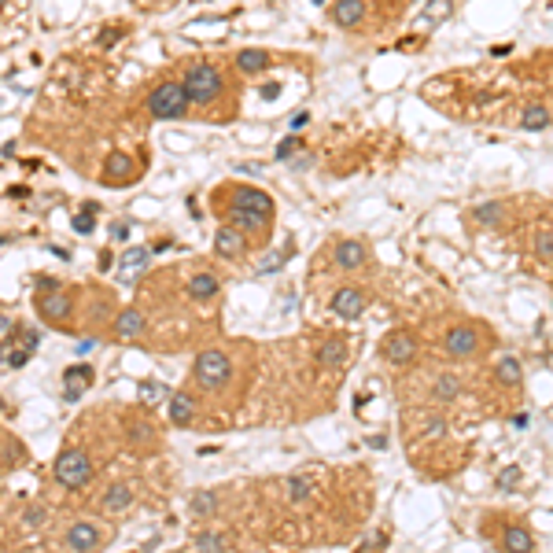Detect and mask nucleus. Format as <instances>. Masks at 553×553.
Returning <instances> with one entry per match:
<instances>
[{
  "label": "nucleus",
  "instance_id": "nucleus-38",
  "mask_svg": "<svg viewBox=\"0 0 553 553\" xmlns=\"http://www.w3.org/2000/svg\"><path fill=\"white\" fill-rule=\"evenodd\" d=\"M140 395H144V402H159L162 395H170L162 384H155V380H144V384H140Z\"/></svg>",
  "mask_w": 553,
  "mask_h": 553
},
{
  "label": "nucleus",
  "instance_id": "nucleus-11",
  "mask_svg": "<svg viewBox=\"0 0 553 553\" xmlns=\"http://www.w3.org/2000/svg\"><path fill=\"white\" fill-rule=\"evenodd\" d=\"M93 384V369L89 366H67L63 369V398L67 402H78L81 391Z\"/></svg>",
  "mask_w": 553,
  "mask_h": 553
},
{
  "label": "nucleus",
  "instance_id": "nucleus-39",
  "mask_svg": "<svg viewBox=\"0 0 553 553\" xmlns=\"http://www.w3.org/2000/svg\"><path fill=\"white\" fill-rule=\"evenodd\" d=\"M130 439H133V443H152L155 435H152V428L140 420V424H133V428H130Z\"/></svg>",
  "mask_w": 553,
  "mask_h": 553
},
{
  "label": "nucleus",
  "instance_id": "nucleus-19",
  "mask_svg": "<svg viewBox=\"0 0 553 553\" xmlns=\"http://www.w3.org/2000/svg\"><path fill=\"white\" fill-rule=\"evenodd\" d=\"M144 332V314L137 306H125L118 314V321H115V336L122 339V343H130V339H137Z\"/></svg>",
  "mask_w": 553,
  "mask_h": 553
},
{
  "label": "nucleus",
  "instance_id": "nucleus-37",
  "mask_svg": "<svg viewBox=\"0 0 553 553\" xmlns=\"http://www.w3.org/2000/svg\"><path fill=\"white\" fill-rule=\"evenodd\" d=\"M535 251L546 254V259L553 254V229H539V232H535Z\"/></svg>",
  "mask_w": 553,
  "mask_h": 553
},
{
  "label": "nucleus",
  "instance_id": "nucleus-3",
  "mask_svg": "<svg viewBox=\"0 0 553 553\" xmlns=\"http://www.w3.org/2000/svg\"><path fill=\"white\" fill-rule=\"evenodd\" d=\"M192 376H196V384L207 388V391H218L229 384V376H232V361L225 351L218 347H210V351H200L196 354V366H192Z\"/></svg>",
  "mask_w": 553,
  "mask_h": 553
},
{
  "label": "nucleus",
  "instance_id": "nucleus-5",
  "mask_svg": "<svg viewBox=\"0 0 553 553\" xmlns=\"http://www.w3.org/2000/svg\"><path fill=\"white\" fill-rule=\"evenodd\" d=\"M380 354H384L388 366H413V358H417V336L406 332V329H395L384 336V347H380Z\"/></svg>",
  "mask_w": 553,
  "mask_h": 553
},
{
  "label": "nucleus",
  "instance_id": "nucleus-46",
  "mask_svg": "<svg viewBox=\"0 0 553 553\" xmlns=\"http://www.w3.org/2000/svg\"><path fill=\"white\" fill-rule=\"evenodd\" d=\"M303 125H306V111H299V115L291 118V130H303Z\"/></svg>",
  "mask_w": 553,
  "mask_h": 553
},
{
  "label": "nucleus",
  "instance_id": "nucleus-40",
  "mask_svg": "<svg viewBox=\"0 0 553 553\" xmlns=\"http://www.w3.org/2000/svg\"><path fill=\"white\" fill-rule=\"evenodd\" d=\"M48 291H59V281L56 276H37V295H48Z\"/></svg>",
  "mask_w": 553,
  "mask_h": 553
},
{
  "label": "nucleus",
  "instance_id": "nucleus-50",
  "mask_svg": "<svg viewBox=\"0 0 553 553\" xmlns=\"http://www.w3.org/2000/svg\"><path fill=\"white\" fill-rule=\"evenodd\" d=\"M0 8H4V0H0Z\"/></svg>",
  "mask_w": 553,
  "mask_h": 553
},
{
  "label": "nucleus",
  "instance_id": "nucleus-15",
  "mask_svg": "<svg viewBox=\"0 0 553 553\" xmlns=\"http://www.w3.org/2000/svg\"><path fill=\"white\" fill-rule=\"evenodd\" d=\"M269 222H273V218L251 215V210H229V225L240 229L244 237H266V232H269Z\"/></svg>",
  "mask_w": 553,
  "mask_h": 553
},
{
  "label": "nucleus",
  "instance_id": "nucleus-16",
  "mask_svg": "<svg viewBox=\"0 0 553 553\" xmlns=\"http://www.w3.org/2000/svg\"><path fill=\"white\" fill-rule=\"evenodd\" d=\"M553 125V111L546 108V103H527V108L520 111V130L524 133H542V130H549Z\"/></svg>",
  "mask_w": 553,
  "mask_h": 553
},
{
  "label": "nucleus",
  "instance_id": "nucleus-4",
  "mask_svg": "<svg viewBox=\"0 0 553 553\" xmlns=\"http://www.w3.org/2000/svg\"><path fill=\"white\" fill-rule=\"evenodd\" d=\"M56 480L67 487V491H78V487H85L93 480V461L85 450H78V446H67L59 458H56Z\"/></svg>",
  "mask_w": 553,
  "mask_h": 553
},
{
  "label": "nucleus",
  "instance_id": "nucleus-51",
  "mask_svg": "<svg viewBox=\"0 0 553 553\" xmlns=\"http://www.w3.org/2000/svg\"><path fill=\"white\" fill-rule=\"evenodd\" d=\"M317 4H321V0H317Z\"/></svg>",
  "mask_w": 553,
  "mask_h": 553
},
{
  "label": "nucleus",
  "instance_id": "nucleus-28",
  "mask_svg": "<svg viewBox=\"0 0 553 553\" xmlns=\"http://www.w3.org/2000/svg\"><path fill=\"white\" fill-rule=\"evenodd\" d=\"M148 266V247H130L122 254V281H133V273Z\"/></svg>",
  "mask_w": 553,
  "mask_h": 553
},
{
  "label": "nucleus",
  "instance_id": "nucleus-24",
  "mask_svg": "<svg viewBox=\"0 0 553 553\" xmlns=\"http://www.w3.org/2000/svg\"><path fill=\"white\" fill-rule=\"evenodd\" d=\"M461 391H465V384H461L454 373H439V376H435V384H432V395H435L439 402H454Z\"/></svg>",
  "mask_w": 553,
  "mask_h": 553
},
{
  "label": "nucleus",
  "instance_id": "nucleus-27",
  "mask_svg": "<svg viewBox=\"0 0 553 553\" xmlns=\"http://www.w3.org/2000/svg\"><path fill=\"white\" fill-rule=\"evenodd\" d=\"M130 174H133V159L122 155V152H115L108 159V166H103V177H108V181H125Z\"/></svg>",
  "mask_w": 553,
  "mask_h": 553
},
{
  "label": "nucleus",
  "instance_id": "nucleus-10",
  "mask_svg": "<svg viewBox=\"0 0 553 553\" xmlns=\"http://www.w3.org/2000/svg\"><path fill=\"white\" fill-rule=\"evenodd\" d=\"M332 259H336L339 269H361V266L369 262V247L361 244V240H339L332 247Z\"/></svg>",
  "mask_w": 553,
  "mask_h": 553
},
{
  "label": "nucleus",
  "instance_id": "nucleus-13",
  "mask_svg": "<svg viewBox=\"0 0 553 553\" xmlns=\"http://www.w3.org/2000/svg\"><path fill=\"white\" fill-rule=\"evenodd\" d=\"M361 19H366V0H336L332 8V23L343 30H358Z\"/></svg>",
  "mask_w": 553,
  "mask_h": 553
},
{
  "label": "nucleus",
  "instance_id": "nucleus-34",
  "mask_svg": "<svg viewBox=\"0 0 553 553\" xmlns=\"http://www.w3.org/2000/svg\"><path fill=\"white\" fill-rule=\"evenodd\" d=\"M520 480H524V469H517V465H509V469H502L498 472V491H517L520 487Z\"/></svg>",
  "mask_w": 553,
  "mask_h": 553
},
{
  "label": "nucleus",
  "instance_id": "nucleus-45",
  "mask_svg": "<svg viewBox=\"0 0 553 553\" xmlns=\"http://www.w3.org/2000/svg\"><path fill=\"white\" fill-rule=\"evenodd\" d=\"M513 424H517V428H527V424H531V413H517Z\"/></svg>",
  "mask_w": 553,
  "mask_h": 553
},
{
  "label": "nucleus",
  "instance_id": "nucleus-41",
  "mask_svg": "<svg viewBox=\"0 0 553 553\" xmlns=\"http://www.w3.org/2000/svg\"><path fill=\"white\" fill-rule=\"evenodd\" d=\"M443 432H446V420L443 417H432L428 420V435H443Z\"/></svg>",
  "mask_w": 553,
  "mask_h": 553
},
{
  "label": "nucleus",
  "instance_id": "nucleus-2",
  "mask_svg": "<svg viewBox=\"0 0 553 553\" xmlns=\"http://www.w3.org/2000/svg\"><path fill=\"white\" fill-rule=\"evenodd\" d=\"M148 115L152 118H162V122H177L188 115V96L181 89V81H162L152 89L148 96Z\"/></svg>",
  "mask_w": 553,
  "mask_h": 553
},
{
  "label": "nucleus",
  "instance_id": "nucleus-17",
  "mask_svg": "<svg viewBox=\"0 0 553 553\" xmlns=\"http://www.w3.org/2000/svg\"><path fill=\"white\" fill-rule=\"evenodd\" d=\"M317 366H329V369L347 366V339H343V336L321 339V347H317Z\"/></svg>",
  "mask_w": 553,
  "mask_h": 553
},
{
  "label": "nucleus",
  "instance_id": "nucleus-22",
  "mask_svg": "<svg viewBox=\"0 0 553 553\" xmlns=\"http://www.w3.org/2000/svg\"><path fill=\"white\" fill-rule=\"evenodd\" d=\"M266 67H269V52H262V48H240L237 52V71L240 74L254 78V74H262Z\"/></svg>",
  "mask_w": 553,
  "mask_h": 553
},
{
  "label": "nucleus",
  "instance_id": "nucleus-44",
  "mask_svg": "<svg viewBox=\"0 0 553 553\" xmlns=\"http://www.w3.org/2000/svg\"><path fill=\"white\" fill-rule=\"evenodd\" d=\"M11 329H15V325H11V321H8V317H4V314H0V339H4V336H8V332H11Z\"/></svg>",
  "mask_w": 553,
  "mask_h": 553
},
{
  "label": "nucleus",
  "instance_id": "nucleus-20",
  "mask_svg": "<svg viewBox=\"0 0 553 553\" xmlns=\"http://www.w3.org/2000/svg\"><path fill=\"white\" fill-rule=\"evenodd\" d=\"M502 549L505 553H531L535 549V539H531V531L524 524H509L502 531Z\"/></svg>",
  "mask_w": 553,
  "mask_h": 553
},
{
  "label": "nucleus",
  "instance_id": "nucleus-33",
  "mask_svg": "<svg viewBox=\"0 0 553 553\" xmlns=\"http://www.w3.org/2000/svg\"><path fill=\"white\" fill-rule=\"evenodd\" d=\"M450 11H454V0H432L428 11H424V19L439 26V23H446V19H450Z\"/></svg>",
  "mask_w": 553,
  "mask_h": 553
},
{
  "label": "nucleus",
  "instance_id": "nucleus-23",
  "mask_svg": "<svg viewBox=\"0 0 553 553\" xmlns=\"http://www.w3.org/2000/svg\"><path fill=\"white\" fill-rule=\"evenodd\" d=\"M133 502V491L125 483H111L108 495H103V513H122V509H130Z\"/></svg>",
  "mask_w": 553,
  "mask_h": 553
},
{
  "label": "nucleus",
  "instance_id": "nucleus-1",
  "mask_svg": "<svg viewBox=\"0 0 553 553\" xmlns=\"http://www.w3.org/2000/svg\"><path fill=\"white\" fill-rule=\"evenodd\" d=\"M181 89H185L188 103H210L225 93V78H222V71L210 67V63H192L181 78Z\"/></svg>",
  "mask_w": 553,
  "mask_h": 553
},
{
  "label": "nucleus",
  "instance_id": "nucleus-25",
  "mask_svg": "<svg viewBox=\"0 0 553 553\" xmlns=\"http://www.w3.org/2000/svg\"><path fill=\"white\" fill-rule=\"evenodd\" d=\"M495 380L498 384H505V388H517L520 380H524V366L517 358H502L498 366H495Z\"/></svg>",
  "mask_w": 553,
  "mask_h": 553
},
{
  "label": "nucleus",
  "instance_id": "nucleus-26",
  "mask_svg": "<svg viewBox=\"0 0 553 553\" xmlns=\"http://www.w3.org/2000/svg\"><path fill=\"white\" fill-rule=\"evenodd\" d=\"M472 218H476V225H483V229L502 225V222H505V203H480V207L472 210Z\"/></svg>",
  "mask_w": 553,
  "mask_h": 553
},
{
  "label": "nucleus",
  "instance_id": "nucleus-47",
  "mask_svg": "<svg viewBox=\"0 0 553 553\" xmlns=\"http://www.w3.org/2000/svg\"><path fill=\"white\" fill-rule=\"evenodd\" d=\"M115 37H118V30H103V33H100V41H103V45H111Z\"/></svg>",
  "mask_w": 553,
  "mask_h": 553
},
{
  "label": "nucleus",
  "instance_id": "nucleus-14",
  "mask_svg": "<svg viewBox=\"0 0 553 553\" xmlns=\"http://www.w3.org/2000/svg\"><path fill=\"white\" fill-rule=\"evenodd\" d=\"M37 310H41V317L45 321H67L71 317V299L63 291H48V295H37Z\"/></svg>",
  "mask_w": 553,
  "mask_h": 553
},
{
  "label": "nucleus",
  "instance_id": "nucleus-48",
  "mask_svg": "<svg viewBox=\"0 0 553 553\" xmlns=\"http://www.w3.org/2000/svg\"><path fill=\"white\" fill-rule=\"evenodd\" d=\"M369 446H376V450H384V446H388V439H384V435H373V439H369Z\"/></svg>",
  "mask_w": 553,
  "mask_h": 553
},
{
  "label": "nucleus",
  "instance_id": "nucleus-49",
  "mask_svg": "<svg viewBox=\"0 0 553 553\" xmlns=\"http://www.w3.org/2000/svg\"><path fill=\"white\" fill-rule=\"evenodd\" d=\"M291 166H295V170H306V166H310V155H299V159H295Z\"/></svg>",
  "mask_w": 553,
  "mask_h": 553
},
{
  "label": "nucleus",
  "instance_id": "nucleus-18",
  "mask_svg": "<svg viewBox=\"0 0 553 553\" xmlns=\"http://www.w3.org/2000/svg\"><path fill=\"white\" fill-rule=\"evenodd\" d=\"M192 420H196V402H192V395L174 391V395H170V424H177V428H192Z\"/></svg>",
  "mask_w": 553,
  "mask_h": 553
},
{
  "label": "nucleus",
  "instance_id": "nucleus-31",
  "mask_svg": "<svg viewBox=\"0 0 553 553\" xmlns=\"http://www.w3.org/2000/svg\"><path fill=\"white\" fill-rule=\"evenodd\" d=\"M314 491H317V483H314L310 476H291V480H288V498H291V502H306Z\"/></svg>",
  "mask_w": 553,
  "mask_h": 553
},
{
  "label": "nucleus",
  "instance_id": "nucleus-42",
  "mask_svg": "<svg viewBox=\"0 0 553 553\" xmlns=\"http://www.w3.org/2000/svg\"><path fill=\"white\" fill-rule=\"evenodd\" d=\"M276 93H281V85H276V81H266L262 85V100H273Z\"/></svg>",
  "mask_w": 553,
  "mask_h": 553
},
{
  "label": "nucleus",
  "instance_id": "nucleus-7",
  "mask_svg": "<svg viewBox=\"0 0 553 553\" xmlns=\"http://www.w3.org/2000/svg\"><path fill=\"white\" fill-rule=\"evenodd\" d=\"M443 351L450 358H472L480 351V332L472 325H454L443 336Z\"/></svg>",
  "mask_w": 553,
  "mask_h": 553
},
{
  "label": "nucleus",
  "instance_id": "nucleus-43",
  "mask_svg": "<svg viewBox=\"0 0 553 553\" xmlns=\"http://www.w3.org/2000/svg\"><path fill=\"white\" fill-rule=\"evenodd\" d=\"M125 232H130V225H125V222L111 225V237H115V240H125Z\"/></svg>",
  "mask_w": 553,
  "mask_h": 553
},
{
  "label": "nucleus",
  "instance_id": "nucleus-9",
  "mask_svg": "<svg viewBox=\"0 0 553 553\" xmlns=\"http://www.w3.org/2000/svg\"><path fill=\"white\" fill-rule=\"evenodd\" d=\"M100 542H103L100 527H96V524H89V520H78V524H71V527H67V546H71L74 553H96V549H100Z\"/></svg>",
  "mask_w": 553,
  "mask_h": 553
},
{
  "label": "nucleus",
  "instance_id": "nucleus-29",
  "mask_svg": "<svg viewBox=\"0 0 553 553\" xmlns=\"http://www.w3.org/2000/svg\"><path fill=\"white\" fill-rule=\"evenodd\" d=\"M291 254H295V247H291V244H284V247H276V251L262 254V259H259V273H276V269H281V266L291 259Z\"/></svg>",
  "mask_w": 553,
  "mask_h": 553
},
{
  "label": "nucleus",
  "instance_id": "nucleus-8",
  "mask_svg": "<svg viewBox=\"0 0 553 553\" xmlns=\"http://www.w3.org/2000/svg\"><path fill=\"white\" fill-rule=\"evenodd\" d=\"M332 314L343 317V321H358L366 314V291L361 288H339L332 295Z\"/></svg>",
  "mask_w": 553,
  "mask_h": 553
},
{
  "label": "nucleus",
  "instance_id": "nucleus-35",
  "mask_svg": "<svg viewBox=\"0 0 553 553\" xmlns=\"http://www.w3.org/2000/svg\"><path fill=\"white\" fill-rule=\"evenodd\" d=\"M295 152H299V137H295V133H291V137H284L281 144H276V159H281V162H288Z\"/></svg>",
  "mask_w": 553,
  "mask_h": 553
},
{
  "label": "nucleus",
  "instance_id": "nucleus-36",
  "mask_svg": "<svg viewBox=\"0 0 553 553\" xmlns=\"http://www.w3.org/2000/svg\"><path fill=\"white\" fill-rule=\"evenodd\" d=\"M93 215H96V203H85V215L74 218V229H78V232H93V225H96Z\"/></svg>",
  "mask_w": 553,
  "mask_h": 553
},
{
  "label": "nucleus",
  "instance_id": "nucleus-12",
  "mask_svg": "<svg viewBox=\"0 0 553 553\" xmlns=\"http://www.w3.org/2000/svg\"><path fill=\"white\" fill-rule=\"evenodd\" d=\"M244 247H247V237H244L240 229L222 225V229L215 232V251L222 254V259H240V254H244Z\"/></svg>",
  "mask_w": 553,
  "mask_h": 553
},
{
  "label": "nucleus",
  "instance_id": "nucleus-6",
  "mask_svg": "<svg viewBox=\"0 0 553 553\" xmlns=\"http://www.w3.org/2000/svg\"><path fill=\"white\" fill-rule=\"evenodd\" d=\"M229 210H251V215H262L273 218V200L254 185H232V196H229Z\"/></svg>",
  "mask_w": 553,
  "mask_h": 553
},
{
  "label": "nucleus",
  "instance_id": "nucleus-21",
  "mask_svg": "<svg viewBox=\"0 0 553 553\" xmlns=\"http://www.w3.org/2000/svg\"><path fill=\"white\" fill-rule=\"evenodd\" d=\"M218 276L215 273H192V276H188V295H192V299H200V303H207V299H215V295H218Z\"/></svg>",
  "mask_w": 553,
  "mask_h": 553
},
{
  "label": "nucleus",
  "instance_id": "nucleus-32",
  "mask_svg": "<svg viewBox=\"0 0 553 553\" xmlns=\"http://www.w3.org/2000/svg\"><path fill=\"white\" fill-rule=\"evenodd\" d=\"M192 513H196V517H215V513H218V498L210 495V491L192 495Z\"/></svg>",
  "mask_w": 553,
  "mask_h": 553
},
{
  "label": "nucleus",
  "instance_id": "nucleus-30",
  "mask_svg": "<svg viewBox=\"0 0 553 553\" xmlns=\"http://www.w3.org/2000/svg\"><path fill=\"white\" fill-rule=\"evenodd\" d=\"M196 553H229V542L218 531H203V535H196Z\"/></svg>",
  "mask_w": 553,
  "mask_h": 553
}]
</instances>
